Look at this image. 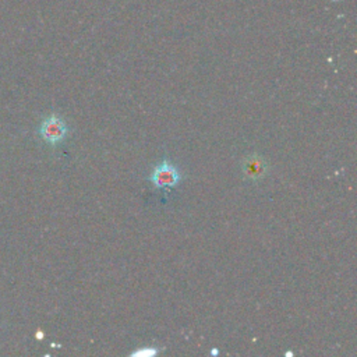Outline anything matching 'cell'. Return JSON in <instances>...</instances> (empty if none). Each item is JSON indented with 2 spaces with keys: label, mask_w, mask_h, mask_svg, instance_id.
Instances as JSON below:
<instances>
[{
  "label": "cell",
  "mask_w": 357,
  "mask_h": 357,
  "mask_svg": "<svg viewBox=\"0 0 357 357\" xmlns=\"http://www.w3.org/2000/svg\"><path fill=\"white\" fill-rule=\"evenodd\" d=\"M67 126L66 123L63 121V119L57 114H50L47 116L42 124H40V128H39V132H40V137L50 145H56L59 144L60 141L64 139V137L67 135Z\"/></svg>",
  "instance_id": "obj_1"
},
{
  "label": "cell",
  "mask_w": 357,
  "mask_h": 357,
  "mask_svg": "<svg viewBox=\"0 0 357 357\" xmlns=\"http://www.w3.org/2000/svg\"><path fill=\"white\" fill-rule=\"evenodd\" d=\"M180 178H181V174L176 169V166H173L169 160H163L159 166L153 169L149 180L158 188H170L177 185Z\"/></svg>",
  "instance_id": "obj_2"
},
{
  "label": "cell",
  "mask_w": 357,
  "mask_h": 357,
  "mask_svg": "<svg viewBox=\"0 0 357 357\" xmlns=\"http://www.w3.org/2000/svg\"><path fill=\"white\" fill-rule=\"evenodd\" d=\"M243 170H244V174L251 178V180H257L259 177L264 176L265 170H266V163L265 160L258 156V155H251L248 156L245 160H244V165H243Z\"/></svg>",
  "instance_id": "obj_3"
}]
</instances>
